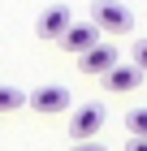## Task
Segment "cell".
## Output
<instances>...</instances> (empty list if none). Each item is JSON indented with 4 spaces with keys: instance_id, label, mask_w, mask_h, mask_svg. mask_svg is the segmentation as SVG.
Here are the masks:
<instances>
[{
    "instance_id": "6da1fadb",
    "label": "cell",
    "mask_w": 147,
    "mask_h": 151,
    "mask_svg": "<svg viewBox=\"0 0 147 151\" xmlns=\"http://www.w3.org/2000/svg\"><path fill=\"white\" fill-rule=\"evenodd\" d=\"M91 26L100 35H130L134 30V13L125 9L121 0H95L91 4Z\"/></svg>"
},
{
    "instance_id": "7a4b0ae2",
    "label": "cell",
    "mask_w": 147,
    "mask_h": 151,
    "mask_svg": "<svg viewBox=\"0 0 147 151\" xmlns=\"http://www.w3.org/2000/svg\"><path fill=\"white\" fill-rule=\"evenodd\" d=\"M100 129H104V104H82L69 116V138L74 142H95Z\"/></svg>"
},
{
    "instance_id": "3957f363",
    "label": "cell",
    "mask_w": 147,
    "mask_h": 151,
    "mask_svg": "<svg viewBox=\"0 0 147 151\" xmlns=\"http://www.w3.org/2000/svg\"><path fill=\"white\" fill-rule=\"evenodd\" d=\"M26 104L35 108V112H69V104H74V95H69V86H35L30 95H26Z\"/></svg>"
},
{
    "instance_id": "277c9868",
    "label": "cell",
    "mask_w": 147,
    "mask_h": 151,
    "mask_svg": "<svg viewBox=\"0 0 147 151\" xmlns=\"http://www.w3.org/2000/svg\"><path fill=\"white\" fill-rule=\"evenodd\" d=\"M69 26H74V13H69L65 4H52V9H43V17L35 22V35H39V39H56V43H61Z\"/></svg>"
},
{
    "instance_id": "5b68a950",
    "label": "cell",
    "mask_w": 147,
    "mask_h": 151,
    "mask_svg": "<svg viewBox=\"0 0 147 151\" xmlns=\"http://www.w3.org/2000/svg\"><path fill=\"white\" fill-rule=\"evenodd\" d=\"M78 65L87 73H95V78H104V73H113L121 60H117V43H95L91 52H82L78 56Z\"/></svg>"
},
{
    "instance_id": "8992f818",
    "label": "cell",
    "mask_w": 147,
    "mask_h": 151,
    "mask_svg": "<svg viewBox=\"0 0 147 151\" xmlns=\"http://www.w3.org/2000/svg\"><path fill=\"white\" fill-rule=\"evenodd\" d=\"M100 86H104L108 95H130V91L143 86V73H138L134 65H117L113 73H104V78H100Z\"/></svg>"
},
{
    "instance_id": "52a82bcc",
    "label": "cell",
    "mask_w": 147,
    "mask_h": 151,
    "mask_svg": "<svg viewBox=\"0 0 147 151\" xmlns=\"http://www.w3.org/2000/svg\"><path fill=\"white\" fill-rule=\"evenodd\" d=\"M95 43H100V30H95L91 22H74V26L65 30V39H61V47H65V52H74V56L91 52Z\"/></svg>"
},
{
    "instance_id": "ba28073f",
    "label": "cell",
    "mask_w": 147,
    "mask_h": 151,
    "mask_svg": "<svg viewBox=\"0 0 147 151\" xmlns=\"http://www.w3.org/2000/svg\"><path fill=\"white\" fill-rule=\"evenodd\" d=\"M17 108H26V91L0 82V112H17Z\"/></svg>"
},
{
    "instance_id": "9c48e42d",
    "label": "cell",
    "mask_w": 147,
    "mask_h": 151,
    "mask_svg": "<svg viewBox=\"0 0 147 151\" xmlns=\"http://www.w3.org/2000/svg\"><path fill=\"white\" fill-rule=\"evenodd\" d=\"M125 129H130V138H147V108H130L125 112Z\"/></svg>"
},
{
    "instance_id": "30bf717a",
    "label": "cell",
    "mask_w": 147,
    "mask_h": 151,
    "mask_svg": "<svg viewBox=\"0 0 147 151\" xmlns=\"http://www.w3.org/2000/svg\"><path fill=\"white\" fill-rule=\"evenodd\" d=\"M130 56H134L130 65H134V69H138V73L147 78V39H143V43H134V52H130Z\"/></svg>"
},
{
    "instance_id": "8fae6325",
    "label": "cell",
    "mask_w": 147,
    "mask_h": 151,
    "mask_svg": "<svg viewBox=\"0 0 147 151\" xmlns=\"http://www.w3.org/2000/svg\"><path fill=\"white\" fill-rule=\"evenodd\" d=\"M69 151H108V147H100V142H74Z\"/></svg>"
},
{
    "instance_id": "7c38bea8",
    "label": "cell",
    "mask_w": 147,
    "mask_h": 151,
    "mask_svg": "<svg viewBox=\"0 0 147 151\" xmlns=\"http://www.w3.org/2000/svg\"><path fill=\"white\" fill-rule=\"evenodd\" d=\"M125 151H147V138H130V142H125Z\"/></svg>"
}]
</instances>
